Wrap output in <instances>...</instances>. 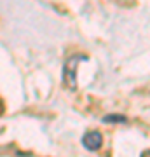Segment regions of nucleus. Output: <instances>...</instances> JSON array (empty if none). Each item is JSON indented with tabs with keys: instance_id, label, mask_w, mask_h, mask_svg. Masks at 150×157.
Listing matches in <instances>:
<instances>
[{
	"instance_id": "f257e3e1",
	"label": "nucleus",
	"mask_w": 150,
	"mask_h": 157,
	"mask_svg": "<svg viewBox=\"0 0 150 157\" xmlns=\"http://www.w3.org/2000/svg\"><path fill=\"white\" fill-rule=\"evenodd\" d=\"M86 59V56H72L65 65V70H63V80L65 84L70 87V89H75V72H77V63Z\"/></svg>"
},
{
	"instance_id": "7ed1b4c3",
	"label": "nucleus",
	"mask_w": 150,
	"mask_h": 157,
	"mask_svg": "<svg viewBox=\"0 0 150 157\" xmlns=\"http://www.w3.org/2000/svg\"><path fill=\"white\" fill-rule=\"evenodd\" d=\"M103 121L105 122H126V117L124 115H106Z\"/></svg>"
},
{
	"instance_id": "f03ea898",
	"label": "nucleus",
	"mask_w": 150,
	"mask_h": 157,
	"mask_svg": "<svg viewBox=\"0 0 150 157\" xmlns=\"http://www.w3.org/2000/svg\"><path fill=\"white\" fill-rule=\"evenodd\" d=\"M82 143H84V147H86L87 150L96 152L98 148H101L103 136H101V133H98V131H89V133H86V135H84Z\"/></svg>"
}]
</instances>
